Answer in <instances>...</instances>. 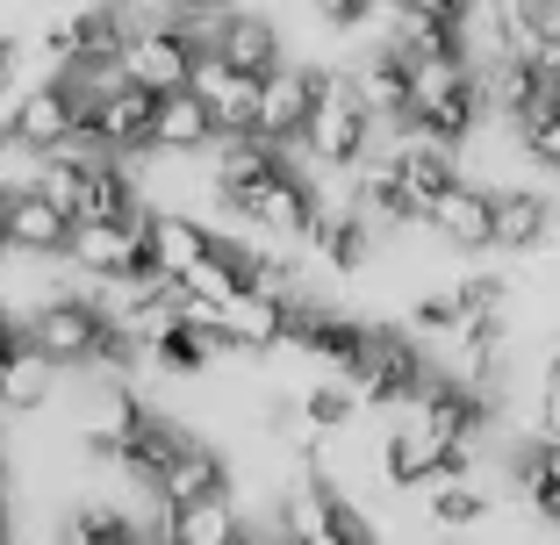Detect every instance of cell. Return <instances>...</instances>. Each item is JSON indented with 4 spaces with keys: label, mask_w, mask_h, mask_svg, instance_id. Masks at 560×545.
I'll return each instance as SVG.
<instances>
[{
    "label": "cell",
    "mask_w": 560,
    "mask_h": 545,
    "mask_svg": "<svg viewBox=\"0 0 560 545\" xmlns=\"http://www.w3.org/2000/svg\"><path fill=\"white\" fill-rule=\"evenodd\" d=\"M424 517L439 531H475L481 517H489V488L475 481V466H460V474H439L424 496Z\"/></svg>",
    "instance_id": "19"
},
{
    "label": "cell",
    "mask_w": 560,
    "mask_h": 545,
    "mask_svg": "<svg viewBox=\"0 0 560 545\" xmlns=\"http://www.w3.org/2000/svg\"><path fill=\"white\" fill-rule=\"evenodd\" d=\"M0 215H8V245L22 259H66L72 245V215L44 194V187H15V194H0Z\"/></svg>",
    "instance_id": "9"
},
{
    "label": "cell",
    "mask_w": 560,
    "mask_h": 545,
    "mask_svg": "<svg viewBox=\"0 0 560 545\" xmlns=\"http://www.w3.org/2000/svg\"><path fill=\"white\" fill-rule=\"evenodd\" d=\"M215 251V223L209 215H195V209H151V259L180 281L187 265H201Z\"/></svg>",
    "instance_id": "16"
},
{
    "label": "cell",
    "mask_w": 560,
    "mask_h": 545,
    "mask_svg": "<svg viewBox=\"0 0 560 545\" xmlns=\"http://www.w3.org/2000/svg\"><path fill=\"white\" fill-rule=\"evenodd\" d=\"M8 251H15V245H8V215H0V259H8Z\"/></svg>",
    "instance_id": "26"
},
{
    "label": "cell",
    "mask_w": 560,
    "mask_h": 545,
    "mask_svg": "<svg viewBox=\"0 0 560 545\" xmlns=\"http://www.w3.org/2000/svg\"><path fill=\"white\" fill-rule=\"evenodd\" d=\"M259 80H266V72H245L237 58H223V50H201L195 72H187V86L215 108L223 137H231V130H259Z\"/></svg>",
    "instance_id": "8"
},
{
    "label": "cell",
    "mask_w": 560,
    "mask_h": 545,
    "mask_svg": "<svg viewBox=\"0 0 560 545\" xmlns=\"http://www.w3.org/2000/svg\"><path fill=\"white\" fill-rule=\"evenodd\" d=\"M101 331H108V316H101V301L86 287H58V295H44L30 309V345L58 374H86L94 352H101Z\"/></svg>",
    "instance_id": "2"
},
{
    "label": "cell",
    "mask_w": 560,
    "mask_h": 545,
    "mask_svg": "<svg viewBox=\"0 0 560 545\" xmlns=\"http://www.w3.org/2000/svg\"><path fill=\"white\" fill-rule=\"evenodd\" d=\"M215 50H223V58H237L245 72H273L280 58H288L273 15H259V8H231V15H223V29H215Z\"/></svg>",
    "instance_id": "17"
},
{
    "label": "cell",
    "mask_w": 560,
    "mask_h": 545,
    "mask_svg": "<svg viewBox=\"0 0 560 545\" xmlns=\"http://www.w3.org/2000/svg\"><path fill=\"white\" fill-rule=\"evenodd\" d=\"M352 80H360L374 116H410V58H402L396 44H374L360 66H352Z\"/></svg>",
    "instance_id": "18"
},
{
    "label": "cell",
    "mask_w": 560,
    "mask_h": 545,
    "mask_svg": "<svg viewBox=\"0 0 560 545\" xmlns=\"http://www.w3.org/2000/svg\"><path fill=\"white\" fill-rule=\"evenodd\" d=\"M195 36L180 29V15H159V22H130V44H122V66H130V80L144 86H187V72H195Z\"/></svg>",
    "instance_id": "5"
},
{
    "label": "cell",
    "mask_w": 560,
    "mask_h": 545,
    "mask_svg": "<svg viewBox=\"0 0 560 545\" xmlns=\"http://www.w3.org/2000/svg\"><path fill=\"white\" fill-rule=\"evenodd\" d=\"M517 137H525V158L546 173H560V94H546L539 108L517 116Z\"/></svg>",
    "instance_id": "22"
},
{
    "label": "cell",
    "mask_w": 560,
    "mask_h": 545,
    "mask_svg": "<svg viewBox=\"0 0 560 545\" xmlns=\"http://www.w3.org/2000/svg\"><path fill=\"white\" fill-rule=\"evenodd\" d=\"M424 223L445 251H495V187H475L460 173V180L424 209Z\"/></svg>",
    "instance_id": "7"
},
{
    "label": "cell",
    "mask_w": 560,
    "mask_h": 545,
    "mask_svg": "<svg viewBox=\"0 0 560 545\" xmlns=\"http://www.w3.org/2000/svg\"><path fill=\"white\" fill-rule=\"evenodd\" d=\"M173 524H180V545H237V538H252V517L237 510V496L187 502V510H173Z\"/></svg>",
    "instance_id": "20"
},
{
    "label": "cell",
    "mask_w": 560,
    "mask_h": 545,
    "mask_svg": "<svg viewBox=\"0 0 560 545\" xmlns=\"http://www.w3.org/2000/svg\"><path fill=\"white\" fill-rule=\"evenodd\" d=\"M366 144H374V108H366L360 80L316 66V108H310V122H302L295 151L316 173H346V166L366 158Z\"/></svg>",
    "instance_id": "1"
},
{
    "label": "cell",
    "mask_w": 560,
    "mask_h": 545,
    "mask_svg": "<svg viewBox=\"0 0 560 545\" xmlns=\"http://www.w3.org/2000/svg\"><path fill=\"white\" fill-rule=\"evenodd\" d=\"M324 29H366V15H374V0H302Z\"/></svg>",
    "instance_id": "23"
},
{
    "label": "cell",
    "mask_w": 560,
    "mask_h": 545,
    "mask_svg": "<svg viewBox=\"0 0 560 545\" xmlns=\"http://www.w3.org/2000/svg\"><path fill=\"white\" fill-rule=\"evenodd\" d=\"M8 130L30 151H66L72 137L86 130V94L72 86V72H50V80L22 86L15 108H8Z\"/></svg>",
    "instance_id": "4"
},
{
    "label": "cell",
    "mask_w": 560,
    "mask_h": 545,
    "mask_svg": "<svg viewBox=\"0 0 560 545\" xmlns=\"http://www.w3.org/2000/svg\"><path fill=\"white\" fill-rule=\"evenodd\" d=\"M288 316H295V295H280V287H259V281H245L231 295V337L245 352H280L288 345Z\"/></svg>",
    "instance_id": "13"
},
{
    "label": "cell",
    "mask_w": 560,
    "mask_h": 545,
    "mask_svg": "<svg viewBox=\"0 0 560 545\" xmlns=\"http://www.w3.org/2000/svg\"><path fill=\"white\" fill-rule=\"evenodd\" d=\"M560 209L539 187H495V251H553Z\"/></svg>",
    "instance_id": "12"
},
{
    "label": "cell",
    "mask_w": 560,
    "mask_h": 545,
    "mask_svg": "<svg viewBox=\"0 0 560 545\" xmlns=\"http://www.w3.org/2000/svg\"><path fill=\"white\" fill-rule=\"evenodd\" d=\"M223 137L215 108L195 94V86H165L159 108H151V151H173V158H201V151Z\"/></svg>",
    "instance_id": "10"
},
{
    "label": "cell",
    "mask_w": 560,
    "mask_h": 545,
    "mask_svg": "<svg viewBox=\"0 0 560 545\" xmlns=\"http://www.w3.org/2000/svg\"><path fill=\"white\" fill-rule=\"evenodd\" d=\"M360 410H366V395L352 388L346 374H338V380H316V388H302V424H310L316 438H330V430H346Z\"/></svg>",
    "instance_id": "21"
},
{
    "label": "cell",
    "mask_w": 560,
    "mask_h": 545,
    "mask_svg": "<svg viewBox=\"0 0 560 545\" xmlns=\"http://www.w3.org/2000/svg\"><path fill=\"white\" fill-rule=\"evenodd\" d=\"M187 438H195V430H180L173 416H151V410H144V416H137V430H130V446H122V466H116V474H122V481H137L144 496H159L165 466L180 460Z\"/></svg>",
    "instance_id": "14"
},
{
    "label": "cell",
    "mask_w": 560,
    "mask_h": 545,
    "mask_svg": "<svg viewBox=\"0 0 560 545\" xmlns=\"http://www.w3.org/2000/svg\"><path fill=\"white\" fill-rule=\"evenodd\" d=\"M151 108H159V86H144V80L86 94V137L122 151V158H137V151H151Z\"/></svg>",
    "instance_id": "6"
},
{
    "label": "cell",
    "mask_w": 560,
    "mask_h": 545,
    "mask_svg": "<svg viewBox=\"0 0 560 545\" xmlns=\"http://www.w3.org/2000/svg\"><path fill=\"white\" fill-rule=\"evenodd\" d=\"M22 66H30V44H22V36H8V29H0V100L15 94Z\"/></svg>",
    "instance_id": "24"
},
{
    "label": "cell",
    "mask_w": 560,
    "mask_h": 545,
    "mask_svg": "<svg viewBox=\"0 0 560 545\" xmlns=\"http://www.w3.org/2000/svg\"><path fill=\"white\" fill-rule=\"evenodd\" d=\"M532 50H539V66H546V72L560 80V36H553V44H532Z\"/></svg>",
    "instance_id": "25"
},
{
    "label": "cell",
    "mask_w": 560,
    "mask_h": 545,
    "mask_svg": "<svg viewBox=\"0 0 560 545\" xmlns=\"http://www.w3.org/2000/svg\"><path fill=\"white\" fill-rule=\"evenodd\" d=\"M310 108H316V66L280 58V66L259 80V130L273 137V144H295L302 122H310Z\"/></svg>",
    "instance_id": "11"
},
{
    "label": "cell",
    "mask_w": 560,
    "mask_h": 545,
    "mask_svg": "<svg viewBox=\"0 0 560 545\" xmlns=\"http://www.w3.org/2000/svg\"><path fill=\"white\" fill-rule=\"evenodd\" d=\"M316 209H324V194H316V173H302V166L266 173V180L252 187L245 201H237L245 230H252V237H273V245H310Z\"/></svg>",
    "instance_id": "3"
},
{
    "label": "cell",
    "mask_w": 560,
    "mask_h": 545,
    "mask_svg": "<svg viewBox=\"0 0 560 545\" xmlns=\"http://www.w3.org/2000/svg\"><path fill=\"white\" fill-rule=\"evenodd\" d=\"M159 496L173 502V510H187V502H209V496H231V460H223V446H209V438H187L180 460L165 466Z\"/></svg>",
    "instance_id": "15"
}]
</instances>
